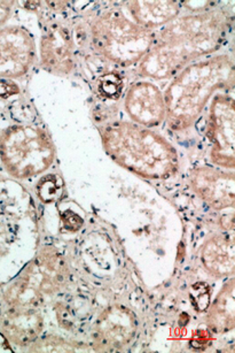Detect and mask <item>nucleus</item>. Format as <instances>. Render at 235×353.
I'll return each instance as SVG.
<instances>
[{
    "instance_id": "f257e3e1",
    "label": "nucleus",
    "mask_w": 235,
    "mask_h": 353,
    "mask_svg": "<svg viewBox=\"0 0 235 353\" xmlns=\"http://www.w3.org/2000/svg\"><path fill=\"white\" fill-rule=\"evenodd\" d=\"M230 15L207 11L176 19L155 36L138 73L154 80L176 77L193 60L216 52L230 30Z\"/></svg>"
},
{
    "instance_id": "f03ea898",
    "label": "nucleus",
    "mask_w": 235,
    "mask_h": 353,
    "mask_svg": "<svg viewBox=\"0 0 235 353\" xmlns=\"http://www.w3.org/2000/svg\"><path fill=\"white\" fill-rule=\"evenodd\" d=\"M234 83V61L230 56H216L185 67L177 74L164 94L166 118L176 130L197 121L216 91Z\"/></svg>"
},
{
    "instance_id": "7ed1b4c3",
    "label": "nucleus",
    "mask_w": 235,
    "mask_h": 353,
    "mask_svg": "<svg viewBox=\"0 0 235 353\" xmlns=\"http://www.w3.org/2000/svg\"><path fill=\"white\" fill-rule=\"evenodd\" d=\"M104 150L120 166L149 180L171 176L176 150L164 137L132 122H114L101 132Z\"/></svg>"
},
{
    "instance_id": "20e7f679",
    "label": "nucleus",
    "mask_w": 235,
    "mask_h": 353,
    "mask_svg": "<svg viewBox=\"0 0 235 353\" xmlns=\"http://www.w3.org/2000/svg\"><path fill=\"white\" fill-rule=\"evenodd\" d=\"M84 29L80 46L87 44L98 57L123 68L140 63L155 39L154 32L137 25L116 8L94 15Z\"/></svg>"
},
{
    "instance_id": "39448f33",
    "label": "nucleus",
    "mask_w": 235,
    "mask_h": 353,
    "mask_svg": "<svg viewBox=\"0 0 235 353\" xmlns=\"http://www.w3.org/2000/svg\"><path fill=\"white\" fill-rule=\"evenodd\" d=\"M53 142L35 125H8L0 132V161L8 175L18 180L38 176L52 166Z\"/></svg>"
},
{
    "instance_id": "423d86ee",
    "label": "nucleus",
    "mask_w": 235,
    "mask_h": 353,
    "mask_svg": "<svg viewBox=\"0 0 235 353\" xmlns=\"http://www.w3.org/2000/svg\"><path fill=\"white\" fill-rule=\"evenodd\" d=\"M35 213L32 198L12 180L0 181V263L30 246Z\"/></svg>"
},
{
    "instance_id": "0eeeda50",
    "label": "nucleus",
    "mask_w": 235,
    "mask_h": 353,
    "mask_svg": "<svg viewBox=\"0 0 235 353\" xmlns=\"http://www.w3.org/2000/svg\"><path fill=\"white\" fill-rule=\"evenodd\" d=\"M37 63V46L28 29L19 25L0 27V79L19 80Z\"/></svg>"
},
{
    "instance_id": "6e6552de",
    "label": "nucleus",
    "mask_w": 235,
    "mask_h": 353,
    "mask_svg": "<svg viewBox=\"0 0 235 353\" xmlns=\"http://www.w3.org/2000/svg\"><path fill=\"white\" fill-rule=\"evenodd\" d=\"M212 141L211 159L217 166L234 168L235 113L233 98L217 94L212 101L209 118Z\"/></svg>"
},
{
    "instance_id": "1a4fd4ad",
    "label": "nucleus",
    "mask_w": 235,
    "mask_h": 353,
    "mask_svg": "<svg viewBox=\"0 0 235 353\" xmlns=\"http://www.w3.org/2000/svg\"><path fill=\"white\" fill-rule=\"evenodd\" d=\"M41 66L56 75H69L76 67L77 43L74 29L51 22L41 39Z\"/></svg>"
},
{
    "instance_id": "9d476101",
    "label": "nucleus",
    "mask_w": 235,
    "mask_h": 353,
    "mask_svg": "<svg viewBox=\"0 0 235 353\" xmlns=\"http://www.w3.org/2000/svg\"><path fill=\"white\" fill-rule=\"evenodd\" d=\"M124 105L130 118L146 128L161 125L166 119L164 96L150 82L140 81L132 84L125 96Z\"/></svg>"
},
{
    "instance_id": "9b49d317",
    "label": "nucleus",
    "mask_w": 235,
    "mask_h": 353,
    "mask_svg": "<svg viewBox=\"0 0 235 353\" xmlns=\"http://www.w3.org/2000/svg\"><path fill=\"white\" fill-rule=\"evenodd\" d=\"M193 187L208 204L217 210L234 205V175L217 168H200L192 175Z\"/></svg>"
},
{
    "instance_id": "f8f14e48",
    "label": "nucleus",
    "mask_w": 235,
    "mask_h": 353,
    "mask_svg": "<svg viewBox=\"0 0 235 353\" xmlns=\"http://www.w3.org/2000/svg\"><path fill=\"white\" fill-rule=\"evenodd\" d=\"M125 8L133 22L150 32L169 25L180 13L178 1H128Z\"/></svg>"
},
{
    "instance_id": "ddd939ff",
    "label": "nucleus",
    "mask_w": 235,
    "mask_h": 353,
    "mask_svg": "<svg viewBox=\"0 0 235 353\" xmlns=\"http://www.w3.org/2000/svg\"><path fill=\"white\" fill-rule=\"evenodd\" d=\"M202 261L214 276H226L234 272V243L226 236H214L204 244Z\"/></svg>"
},
{
    "instance_id": "4468645a",
    "label": "nucleus",
    "mask_w": 235,
    "mask_h": 353,
    "mask_svg": "<svg viewBox=\"0 0 235 353\" xmlns=\"http://www.w3.org/2000/svg\"><path fill=\"white\" fill-rule=\"evenodd\" d=\"M42 321L38 315L32 311H21L6 315L3 322L5 335L18 344H25L38 335Z\"/></svg>"
},
{
    "instance_id": "2eb2a0df",
    "label": "nucleus",
    "mask_w": 235,
    "mask_h": 353,
    "mask_svg": "<svg viewBox=\"0 0 235 353\" xmlns=\"http://www.w3.org/2000/svg\"><path fill=\"white\" fill-rule=\"evenodd\" d=\"M209 325L214 332H225L234 327V280L232 279L218 294L209 313Z\"/></svg>"
},
{
    "instance_id": "dca6fc26",
    "label": "nucleus",
    "mask_w": 235,
    "mask_h": 353,
    "mask_svg": "<svg viewBox=\"0 0 235 353\" xmlns=\"http://www.w3.org/2000/svg\"><path fill=\"white\" fill-rule=\"evenodd\" d=\"M124 88V82L121 74L118 72H109L104 74L98 80V91L102 97L108 99H118Z\"/></svg>"
},
{
    "instance_id": "f3484780",
    "label": "nucleus",
    "mask_w": 235,
    "mask_h": 353,
    "mask_svg": "<svg viewBox=\"0 0 235 353\" xmlns=\"http://www.w3.org/2000/svg\"><path fill=\"white\" fill-rule=\"evenodd\" d=\"M38 196L44 203H51L56 201L59 197L61 192V183L58 176L49 175V176L44 177L37 188Z\"/></svg>"
},
{
    "instance_id": "a211bd4d",
    "label": "nucleus",
    "mask_w": 235,
    "mask_h": 353,
    "mask_svg": "<svg viewBox=\"0 0 235 353\" xmlns=\"http://www.w3.org/2000/svg\"><path fill=\"white\" fill-rule=\"evenodd\" d=\"M20 87L14 81L0 79V99H8L20 94Z\"/></svg>"
},
{
    "instance_id": "6ab92c4d",
    "label": "nucleus",
    "mask_w": 235,
    "mask_h": 353,
    "mask_svg": "<svg viewBox=\"0 0 235 353\" xmlns=\"http://www.w3.org/2000/svg\"><path fill=\"white\" fill-rule=\"evenodd\" d=\"M16 1H0V27L6 25L14 13Z\"/></svg>"
},
{
    "instance_id": "aec40b11",
    "label": "nucleus",
    "mask_w": 235,
    "mask_h": 353,
    "mask_svg": "<svg viewBox=\"0 0 235 353\" xmlns=\"http://www.w3.org/2000/svg\"><path fill=\"white\" fill-rule=\"evenodd\" d=\"M197 337H199V339H195L194 341V344H201V345H203V344H207L208 341H209V336H208V332H204V330H200V332H197Z\"/></svg>"
}]
</instances>
